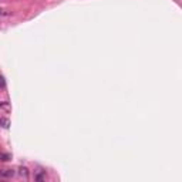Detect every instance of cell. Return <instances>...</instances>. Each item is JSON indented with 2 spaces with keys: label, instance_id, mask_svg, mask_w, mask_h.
Segmentation results:
<instances>
[{
  "label": "cell",
  "instance_id": "5",
  "mask_svg": "<svg viewBox=\"0 0 182 182\" xmlns=\"http://www.w3.org/2000/svg\"><path fill=\"white\" fill-rule=\"evenodd\" d=\"M6 86V83H4V78L0 75V87H4Z\"/></svg>",
  "mask_w": 182,
  "mask_h": 182
},
{
  "label": "cell",
  "instance_id": "1",
  "mask_svg": "<svg viewBox=\"0 0 182 182\" xmlns=\"http://www.w3.org/2000/svg\"><path fill=\"white\" fill-rule=\"evenodd\" d=\"M14 175L13 169H0V176H4V178H10Z\"/></svg>",
  "mask_w": 182,
  "mask_h": 182
},
{
  "label": "cell",
  "instance_id": "6",
  "mask_svg": "<svg viewBox=\"0 0 182 182\" xmlns=\"http://www.w3.org/2000/svg\"><path fill=\"white\" fill-rule=\"evenodd\" d=\"M0 13H2V10H0Z\"/></svg>",
  "mask_w": 182,
  "mask_h": 182
},
{
  "label": "cell",
  "instance_id": "2",
  "mask_svg": "<svg viewBox=\"0 0 182 182\" xmlns=\"http://www.w3.org/2000/svg\"><path fill=\"white\" fill-rule=\"evenodd\" d=\"M9 119H6V118H0V127H4V128H7L9 127Z\"/></svg>",
  "mask_w": 182,
  "mask_h": 182
},
{
  "label": "cell",
  "instance_id": "3",
  "mask_svg": "<svg viewBox=\"0 0 182 182\" xmlns=\"http://www.w3.org/2000/svg\"><path fill=\"white\" fill-rule=\"evenodd\" d=\"M20 175H22V176H24V178H27V175H29V172H27V168H20Z\"/></svg>",
  "mask_w": 182,
  "mask_h": 182
},
{
  "label": "cell",
  "instance_id": "4",
  "mask_svg": "<svg viewBox=\"0 0 182 182\" xmlns=\"http://www.w3.org/2000/svg\"><path fill=\"white\" fill-rule=\"evenodd\" d=\"M0 160L2 161H9L10 160V155H9V154H0Z\"/></svg>",
  "mask_w": 182,
  "mask_h": 182
}]
</instances>
